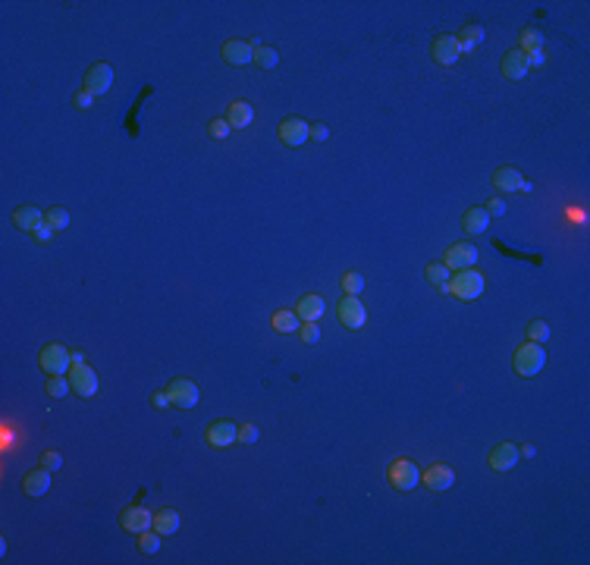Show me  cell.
I'll use <instances>...</instances> for the list:
<instances>
[{
    "mask_svg": "<svg viewBox=\"0 0 590 565\" xmlns=\"http://www.w3.org/2000/svg\"><path fill=\"white\" fill-rule=\"evenodd\" d=\"M546 368V352L540 342H525L515 348V374L519 377H537Z\"/></svg>",
    "mask_w": 590,
    "mask_h": 565,
    "instance_id": "cell-1",
    "label": "cell"
},
{
    "mask_svg": "<svg viewBox=\"0 0 590 565\" xmlns=\"http://www.w3.org/2000/svg\"><path fill=\"white\" fill-rule=\"evenodd\" d=\"M449 292H453L455 298H462V302H471V298H478L480 292H484V276L474 267L459 270V273L449 280Z\"/></svg>",
    "mask_w": 590,
    "mask_h": 565,
    "instance_id": "cell-2",
    "label": "cell"
},
{
    "mask_svg": "<svg viewBox=\"0 0 590 565\" xmlns=\"http://www.w3.org/2000/svg\"><path fill=\"white\" fill-rule=\"evenodd\" d=\"M167 396H170V405L179 408V412H189V408H195L198 399H201V393H198V383L189 380V377H179V380H173L170 387H167Z\"/></svg>",
    "mask_w": 590,
    "mask_h": 565,
    "instance_id": "cell-3",
    "label": "cell"
},
{
    "mask_svg": "<svg viewBox=\"0 0 590 565\" xmlns=\"http://www.w3.org/2000/svg\"><path fill=\"white\" fill-rule=\"evenodd\" d=\"M38 362H41V371H44V374L57 377V374H66V371H69L72 358H69V352H66L60 342H51V346L41 348Z\"/></svg>",
    "mask_w": 590,
    "mask_h": 565,
    "instance_id": "cell-4",
    "label": "cell"
},
{
    "mask_svg": "<svg viewBox=\"0 0 590 565\" xmlns=\"http://www.w3.org/2000/svg\"><path fill=\"white\" fill-rule=\"evenodd\" d=\"M387 478H389V484H393L396 490H414V487L421 484L418 465H414V462H408V459H396L393 465H389Z\"/></svg>",
    "mask_w": 590,
    "mask_h": 565,
    "instance_id": "cell-5",
    "label": "cell"
},
{
    "mask_svg": "<svg viewBox=\"0 0 590 565\" xmlns=\"http://www.w3.org/2000/svg\"><path fill=\"white\" fill-rule=\"evenodd\" d=\"M69 383H72V393L82 396V399L98 393V374H94V368H88V364H72Z\"/></svg>",
    "mask_w": 590,
    "mask_h": 565,
    "instance_id": "cell-6",
    "label": "cell"
},
{
    "mask_svg": "<svg viewBox=\"0 0 590 565\" xmlns=\"http://www.w3.org/2000/svg\"><path fill=\"white\" fill-rule=\"evenodd\" d=\"M280 138H283V145H289V148H298V145H305L311 138V126L305 123L302 117H289V119H283L280 123Z\"/></svg>",
    "mask_w": 590,
    "mask_h": 565,
    "instance_id": "cell-7",
    "label": "cell"
},
{
    "mask_svg": "<svg viewBox=\"0 0 590 565\" xmlns=\"http://www.w3.org/2000/svg\"><path fill=\"white\" fill-rule=\"evenodd\" d=\"M474 261H478V248H474L471 242H455L446 248V255H443V264H446L449 270H468L474 267Z\"/></svg>",
    "mask_w": 590,
    "mask_h": 565,
    "instance_id": "cell-8",
    "label": "cell"
},
{
    "mask_svg": "<svg viewBox=\"0 0 590 565\" xmlns=\"http://www.w3.org/2000/svg\"><path fill=\"white\" fill-rule=\"evenodd\" d=\"M339 323L342 327H348V330H358V327H364V321H367V311H364V305L358 302V296H342V302H339Z\"/></svg>",
    "mask_w": 590,
    "mask_h": 565,
    "instance_id": "cell-9",
    "label": "cell"
},
{
    "mask_svg": "<svg viewBox=\"0 0 590 565\" xmlns=\"http://www.w3.org/2000/svg\"><path fill=\"white\" fill-rule=\"evenodd\" d=\"M110 85H113V69H110V66H107V63L88 66V73H85V88L94 94V98L107 94V92H110Z\"/></svg>",
    "mask_w": 590,
    "mask_h": 565,
    "instance_id": "cell-10",
    "label": "cell"
},
{
    "mask_svg": "<svg viewBox=\"0 0 590 565\" xmlns=\"http://www.w3.org/2000/svg\"><path fill=\"white\" fill-rule=\"evenodd\" d=\"M493 185H496L499 192H531V183H528L515 167H499V170H493Z\"/></svg>",
    "mask_w": 590,
    "mask_h": 565,
    "instance_id": "cell-11",
    "label": "cell"
},
{
    "mask_svg": "<svg viewBox=\"0 0 590 565\" xmlns=\"http://www.w3.org/2000/svg\"><path fill=\"white\" fill-rule=\"evenodd\" d=\"M119 525L132 534H142V531H151L154 528V515L142 506H129L123 515H119Z\"/></svg>",
    "mask_w": 590,
    "mask_h": 565,
    "instance_id": "cell-12",
    "label": "cell"
},
{
    "mask_svg": "<svg viewBox=\"0 0 590 565\" xmlns=\"http://www.w3.org/2000/svg\"><path fill=\"white\" fill-rule=\"evenodd\" d=\"M236 440H239V428L233 424V421H214V424L208 428V443L214 449H226Z\"/></svg>",
    "mask_w": 590,
    "mask_h": 565,
    "instance_id": "cell-13",
    "label": "cell"
},
{
    "mask_svg": "<svg viewBox=\"0 0 590 565\" xmlns=\"http://www.w3.org/2000/svg\"><path fill=\"white\" fill-rule=\"evenodd\" d=\"M528 69H531V63H528V53L525 51H509L503 57V76L509 82H521L528 76Z\"/></svg>",
    "mask_w": 590,
    "mask_h": 565,
    "instance_id": "cell-14",
    "label": "cell"
},
{
    "mask_svg": "<svg viewBox=\"0 0 590 565\" xmlns=\"http://www.w3.org/2000/svg\"><path fill=\"white\" fill-rule=\"evenodd\" d=\"M519 459H521V453L515 443H499L490 453V468L493 471H512V468L519 465Z\"/></svg>",
    "mask_w": 590,
    "mask_h": 565,
    "instance_id": "cell-15",
    "label": "cell"
},
{
    "mask_svg": "<svg viewBox=\"0 0 590 565\" xmlns=\"http://www.w3.org/2000/svg\"><path fill=\"white\" fill-rule=\"evenodd\" d=\"M459 57H462V47L453 35H439V38L433 41V60H437L439 66H453Z\"/></svg>",
    "mask_w": 590,
    "mask_h": 565,
    "instance_id": "cell-16",
    "label": "cell"
},
{
    "mask_svg": "<svg viewBox=\"0 0 590 565\" xmlns=\"http://www.w3.org/2000/svg\"><path fill=\"white\" fill-rule=\"evenodd\" d=\"M421 480H424V487H430V490H449V487L455 484V471L446 465H430L421 474Z\"/></svg>",
    "mask_w": 590,
    "mask_h": 565,
    "instance_id": "cell-17",
    "label": "cell"
},
{
    "mask_svg": "<svg viewBox=\"0 0 590 565\" xmlns=\"http://www.w3.org/2000/svg\"><path fill=\"white\" fill-rule=\"evenodd\" d=\"M224 60L230 66H245L255 60V47L251 41H226L224 44Z\"/></svg>",
    "mask_w": 590,
    "mask_h": 565,
    "instance_id": "cell-18",
    "label": "cell"
},
{
    "mask_svg": "<svg viewBox=\"0 0 590 565\" xmlns=\"http://www.w3.org/2000/svg\"><path fill=\"white\" fill-rule=\"evenodd\" d=\"M13 224L26 233H35L44 224V214H41V208H35V204H19V208L13 210Z\"/></svg>",
    "mask_w": 590,
    "mask_h": 565,
    "instance_id": "cell-19",
    "label": "cell"
},
{
    "mask_svg": "<svg viewBox=\"0 0 590 565\" xmlns=\"http://www.w3.org/2000/svg\"><path fill=\"white\" fill-rule=\"evenodd\" d=\"M22 490H26L28 496H44V493L51 490V471H47L44 465L28 471L26 478H22Z\"/></svg>",
    "mask_w": 590,
    "mask_h": 565,
    "instance_id": "cell-20",
    "label": "cell"
},
{
    "mask_svg": "<svg viewBox=\"0 0 590 565\" xmlns=\"http://www.w3.org/2000/svg\"><path fill=\"white\" fill-rule=\"evenodd\" d=\"M462 226H465V233H471V236H480V233H487V226H490V214H487V208H471V210H465V217H462Z\"/></svg>",
    "mask_w": 590,
    "mask_h": 565,
    "instance_id": "cell-21",
    "label": "cell"
},
{
    "mask_svg": "<svg viewBox=\"0 0 590 565\" xmlns=\"http://www.w3.org/2000/svg\"><path fill=\"white\" fill-rule=\"evenodd\" d=\"M295 314L302 317V321H321L323 317V298L321 296H305L298 298V305H295Z\"/></svg>",
    "mask_w": 590,
    "mask_h": 565,
    "instance_id": "cell-22",
    "label": "cell"
},
{
    "mask_svg": "<svg viewBox=\"0 0 590 565\" xmlns=\"http://www.w3.org/2000/svg\"><path fill=\"white\" fill-rule=\"evenodd\" d=\"M251 119H255V110H251L248 101H236V104H230V117H226V123H230L233 129H248Z\"/></svg>",
    "mask_w": 590,
    "mask_h": 565,
    "instance_id": "cell-23",
    "label": "cell"
},
{
    "mask_svg": "<svg viewBox=\"0 0 590 565\" xmlns=\"http://www.w3.org/2000/svg\"><path fill=\"white\" fill-rule=\"evenodd\" d=\"M154 531H158L160 537L176 534L179 531V512H176V509H160V512L154 515Z\"/></svg>",
    "mask_w": 590,
    "mask_h": 565,
    "instance_id": "cell-24",
    "label": "cell"
},
{
    "mask_svg": "<svg viewBox=\"0 0 590 565\" xmlns=\"http://www.w3.org/2000/svg\"><path fill=\"white\" fill-rule=\"evenodd\" d=\"M484 38H487V35H484V28H480V26H465V28H462V35H459L455 41H459L462 53H471L474 47L484 44Z\"/></svg>",
    "mask_w": 590,
    "mask_h": 565,
    "instance_id": "cell-25",
    "label": "cell"
},
{
    "mask_svg": "<svg viewBox=\"0 0 590 565\" xmlns=\"http://www.w3.org/2000/svg\"><path fill=\"white\" fill-rule=\"evenodd\" d=\"M427 280L433 282V286H437L439 292H449V280H453V273H449V267L443 261H437V264H427Z\"/></svg>",
    "mask_w": 590,
    "mask_h": 565,
    "instance_id": "cell-26",
    "label": "cell"
},
{
    "mask_svg": "<svg viewBox=\"0 0 590 565\" xmlns=\"http://www.w3.org/2000/svg\"><path fill=\"white\" fill-rule=\"evenodd\" d=\"M298 327H302V317L295 314V311H276L273 314L276 333H298Z\"/></svg>",
    "mask_w": 590,
    "mask_h": 565,
    "instance_id": "cell-27",
    "label": "cell"
},
{
    "mask_svg": "<svg viewBox=\"0 0 590 565\" xmlns=\"http://www.w3.org/2000/svg\"><path fill=\"white\" fill-rule=\"evenodd\" d=\"M519 51H525V53L543 51V32H537V28H525V32H521V47H519Z\"/></svg>",
    "mask_w": 590,
    "mask_h": 565,
    "instance_id": "cell-28",
    "label": "cell"
},
{
    "mask_svg": "<svg viewBox=\"0 0 590 565\" xmlns=\"http://www.w3.org/2000/svg\"><path fill=\"white\" fill-rule=\"evenodd\" d=\"M160 540L164 537H160L158 531H142L138 534V550H142L144 556H154V553L160 550Z\"/></svg>",
    "mask_w": 590,
    "mask_h": 565,
    "instance_id": "cell-29",
    "label": "cell"
},
{
    "mask_svg": "<svg viewBox=\"0 0 590 565\" xmlns=\"http://www.w3.org/2000/svg\"><path fill=\"white\" fill-rule=\"evenodd\" d=\"M339 286H342V292H346V296H358V292L364 289V276L355 273V270H348V273H342Z\"/></svg>",
    "mask_w": 590,
    "mask_h": 565,
    "instance_id": "cell-30",
    "label": "cell"
},
{
    "mask_svg": "<svg viewBox=\"0 0 590 565\" xmlns=\"http://www.w3.org/2000/svg\"><path fill=\"white\" fill-rule=\"evenodd\" d=\"M44 224L51 226V230H66V226H69V214H66V208H47Z\"/></svg>",
    "mask_w": 590,
    "mask_h": 565,
    "instance_id": "cell-31",
    "label": "cell"
},
{
    "mask_svg": "<svg viewBox=\"0 0 590 565\" xmlns=\"http://www.w3.org/2000/svg\"><path fill=\"white\" fill-rule=\"evenodd\" d=\"M44 389H47V396H51V399H63V396L72 389V383L66 380L63 374H57V377H51V380H47Z\"/></svg>",
    "mask_w": 590,
    "mask_h": 565,
    "instance_id": "cell-32",
    "label": "cell"
},
{
    "mask_svg": "<svg viewBox=\"0 0 590 565\" xmlns=\"http://www.w3.org/2000/svg\"><path fill=\"white\" fill-rule=\"evenodd\" d=\"M255 63L261 66V69H273V66L280 63V53H276L273 47H264V44H261V47L255 51Z\"/></svg>",
    "mask_w": 590,
    "mask_h": 565,
    "instance_id": "cell-33",
    "label": "cell"
},
{
    "mask_svg": "<svg viewBox=\"0 0 590 565\" xmlns=\"http://www.w3.org/2000/svg\"><path fill=\"white\" fill-rule=\"evenodd\" d=\"M528 336H531V342H546V339H550V323H546V321H531V323H528Z\"/></svg>",
    "mask_w": 590,
    "mask_h": 565,
    "instance_id": "cell-34",
    "label": "cell"
},
{
    "mask_svg": "<svg viewBox=\"0 0 590 565\" xmlns=\"http://www.w3.org/2000/svg\"><path fill=\"white\" fill-rule=\"evenodd\" d=\"M298 336H302V342H308V346H314V342L321 339V327H317L314 321H305L302 327H298Z\"/></svg>",
    "mask_w": 590,
    "mask_h": 565,
    "instance_id": "cell-35",
    "label": "cell"
},
{
    "mask_svg": "<svg viewBox=\"0 0 590 565\" xmlns=\"http://www.w3.org/2000/svg\"><path fill=\"white\" fill-rule=\"evenodd\" d=\"M41 465H44L47 471H57V468H63V455L53 453V449H47V453L41 455Z\"/></svg>",
    "mask_w": 590,
    "mask_h": 565,
    "instance_id": "cell-36",
    "label": "cell"
},
{
    "mask_svg": "<svg viewBox=\"0 0 590 565\" xmlns=\"http://www.w3.org/2000/svg\"><path fill=\"white\" fill-rule=\"evenodd\" d=\"M230 129H233V126L226 123V119H210V126H208V132L214 138H226V135H230Z\"/></svg>",
    "mask_w": 590,
    "mask_h": 565,
    "instance_id": "cell-37",
    "label": "cell"
},
{
    "mask_svg": "<svg viewBox=\"0 0 590 565\" xmlns=\"http://www.w3.org/2000/svg\"><path fill=\"white\" fill-rule=\"evenodd\" d=\"M484 208H487V214H490V217H503V214H505V208H509V204H505L503 198H490V201H487Z\"/></svg>",
    "mask_w": 590,
    "mask_h": 565,
    "instance_id": "cell-38",
    "label": "cell"
},
{
    "mask_svg": "<svg viewBox=\"0 0 590 565\" xmlns=\"http://www.w3.org/2000/svg\"><path fill=\"white\" fill-rule=\"evenodd\" d=\"M72 104L79 107V110H88V107H92V104H94V94H92V92H88V88H82V92H79V94H76V98H72Z\"/></svg>",
    "mask_w": 590,
    "mask_h": 565,
    "instance_id": "cell-39",
    "label": "cell"
},
{
    "mask_svg": "<svg viewBox=\"0 0 590 565\" xmlns=\"http://www.w3.org/2000/svg\"><path fill=\"white\" fill-rule=\"evenodd\" d=\"M258 437L261 434H258L255 424H242V428H239V440L242 443H258Z\"/></svg>",
    "mask_w": 590,
    "mask_h": 565,
    "instance_id": "cell-40",
    "label": "cell"
},
{
    "mask_svg": "<svg viewBox=\"0 0 590 565\" xmlns=\"http://www.w3.org/2000/svg\"><path fill=\"white\" fill-rule=\"evenodd\" d=\"M53 233H57V230H51V226H47V224H41L38 230H35V239H38V242H51V239H53Z\"/></svg>",
    "mask_w": 590,
    "mask_h": 565,
    "instance_id": "cell-41",
    "label": "cell"
},
{
    "mask_svg": "<svg viewBox=\"0 0 590 565\" xmlns=\"http://www.w3.org/2000/svg\"><path fill=\"white\" fill-rule=\"evenodd\" d=\"M327 135H330V129H327L323 123L311 126V138H314V142H327Z\"/></svg>",
    "mask_w": 590,
    "mask_h": 565,
    "instance_id": "cell-42",
    "label": "cell"
},
{
    "mask_svg": "<svg viewBox=\"0 0 590 565\" xmlns=\"http://www.w3.org/2000/svg\"><path fill=\"white\" fill-rule=\"evenodd\" d=\"M151 405L154 408H167V405H170V396H167V389H164V393H154L151 396Z\"/></svg>",
    "mask_w": 590,
    "mask_h": 565,
    "instance_id": "cell-43",
    "label": "cell"
},
{
    "mask_svg": "<svg viewBox=\"0 0 590 565\" xmlns=\"http://www.w3.org/2000/svg\"><path fill=\"white\" fill-rule=\"evenodd\" d=\"M528 63H531V66H543V63H546L543 51H534V53H528Z\"/></svg>",
    "mask_w": 590,
    "mask_h": 565,
    "instance_id": "cell-44",
    "label": "cell"
},
{
    "mask_svg": "<svg viewBox=\"0 0 590 565\" xmlns=\"http://www.w3.org/2000/svg\"><path fill=\"white\" fill-rule=\"evenodd\" d=\"M521 455H528V459H534V455H537V446H531V443H525V446L519 449Z\"/></svg>",
    "mask_w": 590,
    "mask_h": 565,
    "instance_id": "cell-45",
    "label": "cell"
},
{
    "mask_svg": "<svg viewBox=\"0 0 590 565\" xmlns=\"http://www.w3.org/2000/svg\"><path fill=\"white\" fill-rule=\"evenodd\" d=\"M69 358H72V364H85V355H82V352H69Z\"/></svg>",
    "mask_w": 590,
    "mask_h": 565,
    "instance_id": "cell-46",
    "label": "cell"
}]
</instances>
